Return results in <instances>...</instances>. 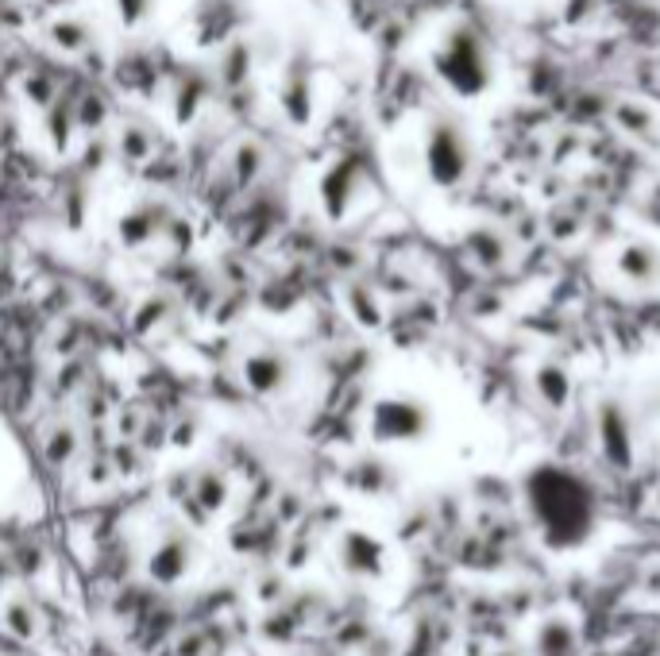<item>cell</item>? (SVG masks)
I'll return each instance as SVG.
<instances>
[{
  "label": "cell",
  "instance_id": "obj_1",
  "mask_svg": "<svg viewBox=\"0 0 660 656\" xmlns=\"http://www.w3.org/2000/svg\"><path fill=\"white\" fill-rule=\"evenodd\" d=\"M526 510L545 549H579L595 530V494L568 468H537L526 479Z\"/></svg>",
  "mask_w": 660,
  "mask_h": 656
},
{
  "label": "cell",
  "instance_id": "obj_11",
  "mask_svg": "<svg viewBox=\"0 0 660 656\" xmlns=\"http://www.w3.org/2000/svg\"><path fill=\"white\" fill-rule=\"evenodd\" d=\"M93 39V28L82 20V16H59L51 23V43L59 47L62 54H82Z\"/></svg>",
  "mask_w": 660,
  "mask_h": 656
},
{
  "label": "cell",
  "instance_id": "obj_12",
  "mask_svg": "<svg viewBox=\"0 0 660 656\" xmlns=\"http://www.w3.org/2000/svg\"><path fill=\"white\" fill-rule=\"evenodd\" d=\"M109 12H113V23L121 31H140L151 23L155 0H109Z\"/></svg>",
  "mask_w": 660,
  "mask_h": 656
},
{
  "label": "cell",
  "instance_id": "obj_6",
  "mask_svg": "<svg viewBox=\"0 0 660 656\" xmlns=\"http://www.w3.org/2000/svg\"><path fill=\"white\" fill-rule=\"evenodd\" d=\"M615 275L638 290L660 286V252L649 239H626L615 252Z\"/></svg>",
  "mask_w": 660,
  "mask_h": 656
},
{
  "label": "cell",
  "instance_id": "obj_9",
  "mask_svg": "<svg viewBox=\"0 0 660 656\" xmlns=\"http://www.w3.org/2000/svg\"><path fill=\"white\" fill-rule=\"evenodd\" d=\"M576 626L568 618H545L533 634V649L537 656H576Z\"/></svg>",
  "mask_w": 660,
  "mask_h": 656
},
{
  "label": "cell",
  "instance_id": "obj_2",
  "mask_svg": "<svg viewBox=\"0 0 660 656\" xmlns=\"http://www.w3.org/2000/svg\"><path fill=\"white\" fill-rule=\"evenodd\" d=\"M429 62H433V74L441 78L444 90L456 93L460 101L483 98L491 90V78H495V62H491L487 43L467 23H456V28L444 31L436 51L429 54Z\"/></svg>",
  "mask_w": 660,
  "mask_h": 656
},
{
  "label": "cell",
  "instance_id": "obj_4",
  "mask_svg": "<svg viewBox=\"0 0 660 656\" xmlns=\"http://www.w3.org/2000/svg\"><path fill=\"white\" fill-rule=\"evenodd\" d=\"M595 444H599V455L615 471H633V460H638L633 421L626 413V406L615 402V398L595 406Z\"/></svg>",
  "mask_w": 660,
  "mask_h": 656
},
{
  "label": "cell",
  "instance_id": "obj_10",
  "mask_svg": "<svg viewBox=\"0 0 660 656\" xmlns=\"http://www.w3.org/2000/svg\"><path fill=\"white\" fill-rule=\"evenodd\" d=\"M344 564L352 567L355 575H379L383 572V549H379V541H371L368 533H348Z\"/></svg>",
  "mask_w": 660,
  "mask_h": 656
},
{
  "label": "cell",
  "instance_id": "obj_8",
  "mask_svg": "<svg viewBox=\"0 0 660 656\" xmlns=\"http://www.w3.org/2000/svg\"><path fill=\"white\" fill-rule=\"evenodd\" d=\"M467 255H472V263H479L483 270H498L511 263V239L498 228H475L472 236H467Z\"/></svg>",
  "mask_w": 660,
  "mask_h": 656
},
{
  "label": "cell",
  "instance_id": "obj_5",
  "mask_svg": "<svg viewBox=\"0 0 660 656\" xmlns=\"http://www.w3.org/2000/svg\"><path fill=\"white\" fill-rule=\"evenodd\" d=\"M429 429H433V413H429L425 402L417 398H383L371 413V433L379 440H425Z\"/></svg>",
  "mask_w": 660,
  "mask_h": 656
},
{
  "label": "cell",
  "instance_id": "obj_13",
  "mask_svg": "<svg viewBox=\"0 0 660 656\" xmlns=\"http://www.w3.org/2000/svg\"><path fill=\"white\" fill-rule=\"evenodd\" d=\"M615 120L622 124V132H633V135H646L649 127H653V112L649 109H641V105H618V112H615Z\"/></svg>",
  "mask_w": 660,
  "mask_h": 656
},
{
  "label": "cell",
  "instance_id": "obj_3",
  "mask_svg": "<svg viewBox=\"0 0 660 656\" xmlns=\"http://www.w3.org/2000/svg\"><path fill=\"white\" fill-rule=\"evenodd\" d=\"M421 158H425V174L433 186L456 189L460 182L472 174V140L467 132L448 116L429 120L425 143H421Z\"/></svg>",
  "mask_w": 660,
  "mask_h": 656
},
{
  "label": "cell",
  "instance_id": "obj_7",
  "mask_svg": "<svg viewBox=\"0 0 660 656\" xmlns=\"http://www.w3.org/2000/svg\"><path fill=\"white\" fill-rule=\"evenodd\" d=\"M533 390H537L540 406L553 413L568 410L571 406V394H576V382H571L568 367L560 363H537L533 367Z\"/></svg>",
  "mask_w": 660,
  "mask_h": 656
}]
</instances>
